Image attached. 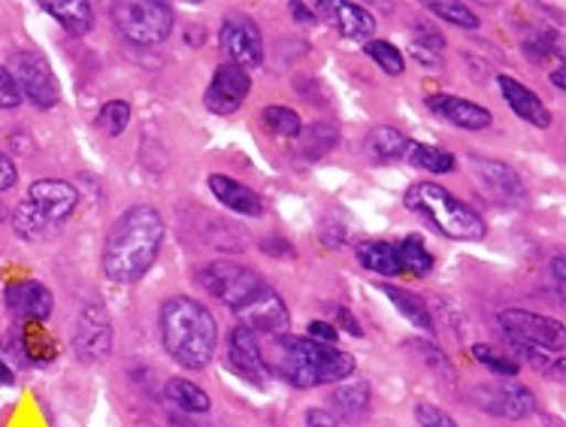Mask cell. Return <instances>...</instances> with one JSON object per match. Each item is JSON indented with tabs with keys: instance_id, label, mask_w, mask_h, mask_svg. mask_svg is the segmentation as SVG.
<instances>
[{
	"instance_id": "6da1fadb",
	"label": "cell",
	"mask_w": 566,
	"mask_h": 427,
	"mask_svg": "<svg viewBox=\"0 0 566 427\" xmlns=\"http://www.w3.org/2000/svg\"><path fill=\"white\" fill-rule=\"evenodd\" d=\"M164 243V218L149 203H137L118 215L104 239L100 267L109 282L134 285L149 274Z\"/></svg>"
},
{
	"instance_id": "7a4b0ae2",
	"label": "cell",
	"mask_w": 566,
	"mask_h": 427,
	"mask_svg": "<svg viewBox=\"0 0 566 427\" xmlns=\"http://www.w3.org/2000/svg\"><path fill=\"white\" fill-rule=\"evenodd\" d=\"M264 364L270 376H279L295 388H319L333 382L352 380L354 357L337 345L316 343L309 337H291V333H276L270 345L264 349Z\"/></svg>"
},
{
	"instance_id": "3957f363",
	"label": "cell",
	"mask_w": 566,
	"mask_h": 427,
	"mask_svg": "<svg viewBox=\"0 0 566 427\" xmlns=\"http://www.w3.org/2000/svg\"><path fill=\"white\" fill-rule=\"evenodd\" d=\"M158 331L167 355L189 370L210 367L218 345V324L213 312L194 297H167L158 312Z\"/></svg>"
},
{
	"instance_id": "277c9868",
	"label": "cell",
	"mask_w": 566,
	"mask_h": 427,
	"mask_svg": "<svg viewBox=\"0 0 566 427\" xmlns=\"http://www.w3.org/2000/svg\"><path fill=\"white\" fill-rule=\"evenodd\" d=\"M406 210H413L415 215L427 218L430 225L437 227L439 234H446L449 239L458 243H476L488 234L484 218L470 203H463L458 194H451L437 182H415L403 194Z\"/></svg>"
},
{
	"instance_id": "5b68a950",
	"label": "cell",
	"mask_w": 566,
	"mask_h": 427,
	"mask_svg": "<svg viewBox=\"0 0 566 427\" xmlns=\"http://www.w3.org/2000/svg\"><path fill=\"white\" fill-rule=\"evenodd\" d=\"M113 24L130 43L154 46L170 36L177 24V12L167 0H121V3H113Z\"/></svg>"
},
{
	"instance_id": "8992f818",
	"label": "cell",
	"mask_w": 566,
	"mask_h": 427,
	"mask_svg": "<svg viewBox=\"0 0 566 427\" xmlns=\"http://www.w3.org/2000/svg\"><path fill=\"white\" fill-rule=\"evenodd\" d=\"M496 324L509 337V343L545 349L552 355H564L566 352L564 321L552 319V316H540V312H531V309H503L496 316Z\"/></svg>"
},
{
	"instance_id": "52a82bcc",
	"label": "cell",
	"mask_w": 566,
	"mask_h": 427,
	"mask_svg": "<svg viewBox=\"0 0 566 427\" xmlns=\"http://www.w3.org/2000/svg\"><path fill=\"white\" fill-rule=\"evenodd\" d=\"M197 282L210 297L222 300L225 307L236 309L239 303H246L248 297L255 295L258 288H264L258 270H252L239 261H213L197 270Z\"/></svg>"
},
{
	"instance_id": "ba28073f",
	"label": "cell",
	"mask_w": 566,
	"mask_h": 427,
	"mask_svg": "<svg viewBox=\"0 0 566 427\" xmlns=\"http://www.w3.org/2000/svg\"><path fill=\"white\" fill-rule=\"evenodd\" d=\"M470 401L488 416L509 418V421H521V418L536 413V397H533L531 388L512 380L482 382L472 388Z\"/></svg>"
},
{
	"instance_id": "9c48e42d",
	"label": "cell",
	"mask_w": 566,
	"mask_h": 427,
	"mask_svg": "<svg viewBox=\"0 0 566 427\" xmlns=\"http://www.w3.org/2000/svg\"><path fill=\"white\" fill-rule=\"evenodd\" d=\"M218 49L227 58V64L236 67H258L264 61V34H260L258 22L246 15V12H231L222 31H218Z\"/></svg>"
},
{
	"instance_id": "30bf717a",
	"label": "cell",
	"mask_w": 566,
	"mask_h": 427,
	"mask_svg": "<svg viewBox=\"0 0 566 427\" xmlns=\"http://www.w3.org/2000/svg\"><path fill=\"white\" fill-rule=\"evenodd\" d=\"M12 79L19 85L22 97H28L36 109H52L58 107L61 100V88L55 73L46 64L43 55L36 52H22L15 55V64H12Z\"/></svg>"
},
{
	"instance_id": "8fae6325",
	"label": "cell",
	"mask_w": 566,
	"mask_h": 427,
	"mask_svg": "<svg viewBox=\"0 0 566 427\" xmlns=\"http://www.w3.org/2000/svg\"><path fill=\"white\" fill-rule=\"evenodd\" d=\"M73 352L83 361H107L113 355V319H109L107 307L100 303H88L79 312L76 331H73Z\"/></svg>"
},
{
	"instance_id": "7c38bea8",
	"label": "cell",
	"mask_w": 566,
	"mask_h": 427,
	"mask_svg": "<svg viewBox=\"0 0 566 427\" xmlns=\"http://www.w3.org/2000/svg\"><path fill=\"white\" fill-rule=\"evenodd\" d=\"M234 316L239 319V328H246L252 333H270V337L282 333L288 328V321H291L285 300L270 285L258 288L246 303H239L234 309Z\"/></svg>"
},
{
	"instance_id": "4fadbf2b",
	"label": "cell",
	"mask_w": 566,
	"mask_h": 427,
	"mask_svg": "<svg viewBox=\"0 0 566 427\" xmlns=\"http://www.w3.org/2000/svg\"><path fill=\"white\" fill-rule=\"evenodd\" d=\"M248 92H252V76L236 64H218L213 73V83L203 95V104L215 116H234L236 109L246 104Z\"/></svg>"
},
{
	"instance_id": "5bb4252c",
	"label": "cell",
	"mask_w": 566,
	"mask_h": 427,
	"mask_svg": "<svg viewBox=\"0 0 566 427\" xmlns=\"http://www.w3.org/2000/svg\"><path fill=\"white\" fill-rule=\"evenodd\" d=\"M225 364L234 370L239 380L248 382V385H255V388H267V385H270V370L264 364L258 333L246 331V328H239V324L231 331Z\"/></svg>"
},
{
	"instance_id": "9a60e30c",
	"label": "cell",
	"mask_w": 566,
	"mask_h": 427,
	"mask_svg": "<svg viewBox=\"0 0 566 427\" xmlns=\"http://www.w3.org/2000/svg\"><path fill=\"white\" fill-rule=\"evenodd\" d=\"M28 203L46 218L49 225H58L76 213L79 191L73 189L71 182H61V179H36L28 189Z\"/></svg>"
},
{
	"instance_id": "2e32d148",
	"label": "cell",
	"mask_w": 566,
	"mask_h": 427,
	"mask_svg": "<svg viewBox=\"0 0 566 427\" xmlns=\"http://www.w3.org/2000/svg\"><path fill=\"white\" fill-rule=\"evenodd\" d=\"M470 167L491 198L506 203V206L524 203L527 191H524V182H521V177L512 167L503 164V161H494V158H482V154H470Z\"/></svg>"
},
{
	"instance_id": "e0dca14e",
	"label": "cell",
	"mask_w": 566,
	"mask_h": 427,
	"mask_svg": "<svg viewBox=\"0 0 566 427\" xmlns=\"http://www.w3.org/2000/svg\"><path fill=\"white\" fill-rule=\"evenodd\" d=\"M3 300H7V309H10L15 321H46L55 309V297L49 291L46 285L36 282V279H22V282H10L3 288Z\"/></svg>"
},
{
	"instance_id": "ac0fdd59",
	"label": "cell",
	"mask_w": 566,
	"mask_h": 427,
	"mask_svg": "<svg viewBox=\"0 0 566 427\" xmlns=\"http://www.w3.org/2000/svg\"><path fill=\"white\" fill-rule=\"evenodd\" d=\"M427 109L439 116V119H446L449 125L460 128V131H488L491 128V121L494 116L482 107V104H476V100H467V97L458 95H430L427 97Z\"/></svg>"
},
{
	"instance_id": "d6986e66",
	"label": "cell",
	"mask_w": 566,
	"mask_h": 427,
	"mask_svg": "<svg viewBox=\"0 0 566 427\" xmlns=\"http://www.w3.org/2000/svg\"><path fill=\"white\" fill-rule=\"evenodd\" d=\"M7 345V352H15V355L22 357L24 364H34V367H49L55 357H58V345L55 340L49 337L46 328L43 324H22V328H15V331L3 340Z\"/></svg>"
},
{
	"instance_id": "ffe728a7",
	"label": "cell",
	"mask_w": 566,
	"mask_h": 427,
	"mask_svg": "<svg viewBox=\"0 0 566 427\" xmlns=\"http://www.w3.org/2000/svg\"><path fill=\"white\" fill-rule=\"evenodd\" d=\"M496 88H500L503 100H506L509 109H512L519 119H524L527 125H533V128H548V125H552V109L545 107L543 97L536 95V92H531L524 83H519L515 76L500 73V76H496Z\"/></svg>"
},
{
	"instance_id": "44dd1931",
	"label": "cell",
	"mask_w": 566,
	"mask_h": 427,
	"mask_svg": "<svg viewBox=\"0 0 566 427\" xmlns=\"http://www.w3.org/2000/svg\"><path fill=\"white\" fill-rule=\"evenodd\" d=\"M319 10H324L321 15L324 19H331L337 24V31H340L345 40H364L370 43L373 34H376V19H373V12L361 7V3H354V0H331V3H319Z\"/></svg>"
},
{
	"instance_id": "7402d4cb",
	"label": "cell",
	"mask_w": 566,
	"mask_h": 427,
	"mask_svg": "<svg viewBox=\"0 0 566 427\" xmlns=\"http://www.w3.org/2000/svg\"><path fill=\"white\" fill-rule=\"evenodd\" d=\"M210 182V191H213L218 203H225L231 213L239 215H260L264 213V201H260L258 191H252L243 182L225 177V173H213L206 179Z\"/></svg>"
},
{
	"instance_id": "603a6c76",
	"label": "cell",
	"mask_w": 566,
	"mask_h": 427,
	"mask_svg": "<svg viewBox=\"0 0 566 427\" xmlns=\"http://www.w3.org/2000/svg\"><path fill=\"white\" fill-rule=\"evenodd\" d=\"M40 10H46L71 36H85L95 28V10L88 0H43Z\"/></svg>"
},
{
	"instance_id": "cb8c5ba5",
	"label": "cell",
	"mask_w": 566,
	"mask_h": 427,
	"mask_svg": "<svg viewBox=\"0 0 566 427\" xmlns=\"http://www.w3.org/2000/svg\"><path fill=\"white\" fill-rule=\"evenodd\" d=\"M354 258L357 264L376 276H403L401 261H397V252L385 239H366L354 246Z\"/></svg>"
},
{
	"instance_id": "d4e9b609",
	"label": "cell",
	"mask_w": 566,
	"mask_h": 427,
	"mask_svg": "<svg viewBox=\"0 0 566 427\" xmlns=\"http://www.w3.org/2000/svg\"><path fill=\"white\" fill-rule=\"evenodd\" d=\"M382 295L388 297L397 312H403L406 319L413 321L415 328H421L425 333H434V316L427 309L425 297L413 295L406 288H397V285H382Z\"/></svg>"
},
{
	"instance_id": "484cf974",
	"label": "cell",
	"mask_w": 566,
	"mask_h": 427,
	"mask_svg": "<svg viewBox=\"0 0 566 427\" xmlns=\"http://www.w3.org/2000/svg\"><path fill=\"white\" fill-rule=\"evenodd\" d=\"M337 137L340 134H337L331 121H316V125H309L307 131L297 134V154L312 164V161H319V158L331 152L337 146Z\"/></svg>"
},
{
	"instance_id": "4316f807",
	"label": "cell",
	"mask_w": 566,
	"mask_h": 427,
	"mask_svg": "<svg viewBox=\"0 0 566 427\" xmlns=\"http://www.w3.org/2000/svg\"><path fill=\"white\" fill-rule=\"evenodd\" d=\"M164 397L173 406H179L182 413H191V416H206L210 413V394L203 392L201 385H194L191 380H170L164 385Z\"/></svg>"
},
{
	"instance_id": "83f0119b",
	"label": "cell",
	"mask_w": 566,
	"mask_h": 427,
	"mask_svg": "<svg viewBox=\"0 0 566 427\" xmlns=\"http://www.w3.org/2000/svg\"><path fill=\"white\" fill-rule=\"evenodd\" d=\"M397 261H401L403 276H415V279H421L434 270V255L427 252L425 239L418 237V234H409V237H403L397 246Z\"/></svg>"
},
{
	"instance_id": "f1b7e54d",
	"label": "cell",
	"mask_w": 566,
	"mask_h": 427,
	"mask_svg": "<svg viewBox=\"0 0 566 427\" xmlns=\"http://www.w3.org/2000/svg\"><path fill=\"white\" fill-rule=\"evenodd\" d=\"M403 158L413 167H421L427 173H451L455 170V154L449 149H439V146H430V142H406V152Z\"/></svg>"
},
{
	"instance_id": "f546056e",
	"label": "cell",
	"mask_w": 566,
	"mask_h": 427,
	"mask_svg": "<svg viewBox=\"0 0 566 427\" xmlns=\"http://www.w3.org/2000/svg\"><path fill=\"white\" fill-rule=\"evenodd\" d=\"M370 401H373V392L366 382H345L333 392V406L340 409L345 418H361L370 409Z\"/></svg>"
},
{
	"instance_id": "4dcf8cb0",
	"label": "cell",
	"mask_w": 566,
	"mask_h": 427,
	"mask_svg": "<svg viewBox=\"0 0 566 427\" xmlns=\"http://www.w3.org/2000/svg\"><path fill=\"white\" fill-rule=\"evenodd\" d=\"M370 152L376 154L378 161H397V158H403V152H406V142H409V137L403 131H397V128H391V125H378V128H373V134H370Z\"/></svg>"
},
{
	"instance_id": "1f68e13d",
	"label": "cell",
	"mask_w": 566,
	"mask_h": 427,
	"mask_svg": "<svg viewBox=\"0 0 566 427\" xmlns=\"http://www.w3.org/2000/svg\"><path fill=\"white\" fill-rule=\"evenodd\" d=\"M260 121H264V128H267L270 134H276V137H297V134L303 131L300 113L291 107H282V104H270V107H264Z\"/></svg>"
},
{
	"instance_id": "d6a6232c",
	"label": "cell",
	"mask_w": 566,
	"mask_h": 427,
	"mask_svg": "<svg viewBox=\"0 0 566 427\" xmlns=\"http://www.w3.org/2000/svg\"><path fill=\"white\" fill-rule=\"evenodd\" d=\"M425 10L439 15L442 22L458 24L463 31H476V28H479V15H476L467 3H460V0H427Z\"/></svg>"
},
{
	"instance_id": "836d02e7",
	"label": "cell",
	"mask_w": 566,
	"mask_h": 427,
	"mask_svg": "<svg viewBox=\"0 0 566 427\" xmlns=\"http://www.w3.org/2000/svg\"><path fill=\"white\" fill-rule=\"evenodd\" d=\"M364 52L373 58V64H378L388 76H403V71H406L403 52L394 46V43H388V40H376V36H373L370 43H364Z\"/></svg>"
},
{
	"instance_id": "e575fe53",
	"label": "cell",
	"mask_w": 566,
	"mask_h": 427,
	"mask_svg": "<svg viewBox=\"0 0 566 427\" xmlns=\"http://www.w3.org/2000/svg\"><path fill=\"white\" fill-rule=\"evenodd\" d=\"M512 349L519 352L533 370H540V373H548L552 380H564L566 373V357L564 355H552V352H545V349H533V345H519L512 343Z\"/></svg>"
},
{
	"instance_id": "d590c367",
	"label": "cell",
	"mask_w": 566,
	"mask_h": 427,
	"mask_svg": "<svg viewBox=\"0 0 566 427\" xmlns=\"http://www.w3.org/2000/svg\"><path fill=\"white\" fill-rule=\"evenodd\" d=\"M12 227H15V234H19L22 239H40V237H46V231L52 225H49L43 215L36 213L31 203L22 201L15 210H12Z\"/></svg>"
},
{
	"instance_id": "8d00e7d4",
	"label": "cell",
	"mask_w": 566,
	"mask_h": 427,
	"mask_svg": "<svg viewBox=\"0 0 566 427\" xmlns=\"http://www.w3.org/2000/svg\"><path fill=\"white\" fill-rule=\"evenodd\" d=\"M472 357H476L482 367L491 370L494 376H500V380H515V376H519V361H515V357L500 355L491 345L476 343L472 345Z\"/></svg>"
},
{
	"instance_id": "74e56055",
	"label": "cell",
	"mask_w": 566,
	"mask_h": 427,
	"mask_svg": "<svg viewBox=\"0 0 566 427\" xmlns=\"http://www.w3.org/2000/svg\"><path fill=\"white\" fill-rule=\"evenodd\" d=\"M130 125V104L128 100H107L97 113V128L107 131L109 137H121Z\"/></svg>"
},
{
	"instance_id": "f35d334b",
	"label": "cell",
	"mask_w": 566,
	"mask_h": 427,
	"mask_svg": "<svg viewBox=\"0 0 566 427\" xmlns=\"http://www.w3.org/2000/svg\"><path fill=\"white\" fill-rule=\"evenodd\" d=\"M421 355V361H425L427 367H430V373H437V376H442V380H455V367H451L449 355L439 349V345H434L430 340H413L409 343Z\"/></svg>"
},
{
	"instance_id": "ab89813d",
	"label": "cell",
	"mask_w": 566,
	"mask_h": 427,
	"mask_svg": "<svg viewBox=\"0 0 566 427\" xmlns=\"http://www.w3.org/2000/svg\"><path fill=\"white\" fill-rule=\"evenodd\" d=\"M524 52H527V58L536 61V64H543L552 55H560V43H557L555 31H533V34L524 36Z\"/></svg>"
},
{
	"instance_id": "60d3db41",
	"label": "cell",
	"mask_w": 566,
	"mask_h": 427,
	"mask_svg": "<svg viewBox=\"0 0 566 427\" xmlns=\"http://www.w3.org/2000/svg\"><path fill=\"white\" fill-rule=\"evenodd\" d=\"M413 31H415V34H413V46L415 49H425V52H430V55H439V52L446 49V36L439 34L437 28L415 22Z\"/></svg>"
},
{
	"instance_id": "b9f144b4",
	"label": "cell",
	"mask_w": 566,
	"mask_h": 427,
	"mask_svg": "<svg viewBox=\"0 0 566 427\" xmlns=\"http://www.w3.org/2000/svg\"><path fill=\"white\" fill-rule=\"evenodd\" d=\"M415 418H418V425L421 427H458L455 425V418H451L446 409H439V406L434 404L415 406Z\"/></svg>"
},
{
	"instance_id": "7bdbcfd3",
	"label": "cell",
	"mask_w": 566,
	"mask_h": 427,
	"mask_svg": "<svg viewBox=\"0 0 566 427\" xmlns=\"http://www.w3.org/2000/svg\"><path fill=\"white\" fill-rule=\"evenodd\" d=\"M22 104V92L12 79V73L7 67H0V109H15Z\"/></svg>"
},
{
	"instance_id": "ee69618b",
	"label": "cell",
	"mask_w": 566,
	"mask_h": 427,
	"mask_svg": "<svg viewBox=\"0 0 566 427\" xmlns=\"http://www.w3.org/2000/svg\"><path fill=\"white\" fill-rule=\"evenodd\" d=\"M548 279H552V291H555L557 303H564V297H566V258L564 255H555V258H552Z\"/></svg>"
},
{
	"instance_id": "f6af8a7d",
	"label": "cell",
	"mask_w": 566,
	"mask_h": 427,
	"mask_svg": "<svg viewBox=\"0 0 566 427\" xmlns=\"http://www.w3.org/2000/svg\"><path fill=\"white\" fill-rule=\"evenodd\" d=\"M331 234H337V237H333V246L340 249L342 243L349 239V222H345V218H340V225H333V213L328 215V218L321 222V231H319V237L324 239V246H328V239H331Z\"/></svg>"
},
{
	"instance_id": "bcb514c9",
	"label": "cell",
	"mask_w": 566,
	"mask_h": 427,
	"mask_svg": "<svg viewBox=\"0 0 566 427\" xmlns=\"http://www.w3.org/2000/svg\"><path fill=\"white\" fill-rule=\"evenodd\" d=\"M309 340H316V343H328V345H337V337H340V331L333 328L331 321H309V331H307Z\"/></svg>"
},
{
	"instance_id": "7dc6e473",
	"label": "cell",
	"mask_w": 566,
	"mask_h": 427,
	"mask_svg": "<svg viewBox=\"0 0 566 427\" xmlns=\"http://www.w3.org/2000/svg\"><path fill=\"white\" fill-rule=\"evenodd\" d=\"M15 179H19V170L12 164V158L7 152H0V191L12 189Z\"/></svg>"
},
{
	"instance_id": "c3c4849f",
	"label": "cell",
	"mask_w": 566,
	"mask_h": 427,
	"mask_svg": "<svg viewBox=\"0 0 566 427\" xmlns=\"http://www.w3.org/2000/svg\"><path fill=\"white\" fill-rule=\"evenodd\" d=\"M260 252H264V255H270V258H291V255H295L291 243H285V239H273V237L260 243Z\"/></svg>"
},
{
	"instance_id": "681fc988",
	"label": "cell",
	"mask_w": 566,
	"mask_h": 427,
	"mask_svg": "<svg viewBox=\"0 0 566 427\" xmlns=\"http://www.w3.org/2000/svg\"><path fill=\"white\" fill-rule=\"evenodd\" d=\"M337 321H340V328L345 333H352V337H364V331H361V324H357V319H354L352 312L345 307L337 309Z\"/></svg>"
},
{
	"instance_id": "f907efd6",
	"label": "cell",
	"mask_w": 566,
	"mask_h": 427,
	"mask_svg": "<svg viewBox=\"0 0 566 427\" xmlns=\"http://www.w3.org/2000/svg\"><path fill=\"white\" fill-rule=\"evenodd\" d=\"M307 427H340V425H337V416H331L328 409H309Z\"/></svg>"
},
{
	"instance_id": "816d5d0a",
	"label": "cell",
	"mask_w": 566,
	"mask_h": 427,
	"mask_svg": "<svg viewBox=\"0 0 566 427\" xmlns=\"http://www.w3.org/2000/svg\"><path fill=\"white\" fill-rule=\"evenodd\" d=\"M291 12H295L297 22H316V12H312V7L309 3H291Z\"/></svg>"
},
{
	"instance_id": "f5cc1de1",
	"label": "cell",
	"mask_w": 566,
	"mask_h": 427,
	"mask_svg": "<svg viewBox=\"0 0 566 427\" xmlns=\"http://www.w3.org/2000/svg\"><path fill=\"white\" fill-rule=\"evenodd\" d=\"M0 385H15V373H12L10 364L0 361Z\"/></svg>"
},
{
	"instance_id": "db71d44e",
	"label": "cell",
	"mask_w": 566,
	"mask_h": 427,
	"mask_svg": "<svg viewBox=\"0 0 566 427\" xmlns=\"http://www.w3.org/2000/svg\"><path fill=\"white\" fill-rule=\"evenodd\" d=\"M566 73H564V61H560V64H557V71L552 73V83H555V88H560V92H564L566 88Z\"/></svg>"
},
{
	"instance_id": "11a10c76",
	"label": "cell",
	"mask_w": 566,
	"mask_h": 427,
	"mask_svg": "<svg viewBox=\"0 0 566 427\" xmlns=\"http://www.w3.org/2000/svg\"><path fill=\"white\" fill-rule=\"evenodd\" d=\"M545 425H548V427H564V421H560L557 416H548V418H545Z\"/></svg>"
}]
</instances>
